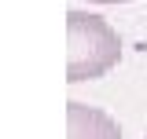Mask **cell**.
<instances>
[{"instance_id":"3957f363","label":"cell","mask_w":147,"mask_h":139,"mask_svg":"<svg viewBox=\"0 0 147 139\" xmlns=\"http://www.w3.org/2000/svg\"><path fill=\"white\" fill-rule=\"evenodd\" d=\"M96 4H125V0H96Z\"/></svg>"},{"instance_id":"6da1fadb","label":"cell","mask_w":147,"mask_h":139,"mask_svg":"<svg viewBox=\"0 0 147 139\" xmlns=\"http://www.w3.org/2000/svg\"><path fill=\"white\" fill-rule=\"evenodd\" d=\"M66 44H70V59H66V81L70 84L103 77L121 59L118 29L107 18L88 15V11H70L66 15Z\"/></svg>"},{"instance_id":"7a4b0ae2","label":"cell","mask_w":147,"mask_h":139,"mask_svg":"<svg viewBox=\"0 0 147 139\" xmlns=\"http://www.w3.org/2000/svg\"><path fill=\"white\" fill-rule=\"evenodd\" d=\"M66 132H70V139H121V128L107 110L85 103L66 106Z\"/></svg>"}]
</instances>
